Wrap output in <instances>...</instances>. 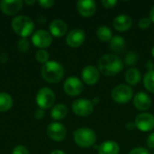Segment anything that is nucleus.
<instances>
[{
    "label": "nucleus",
    "instance_id": "6",
    "mask_svg": "<svg viewBox=\"0 0 154 154\" xmlns=\"http://www.w3.org/2000/svg\"><path fill=\"white\" fill-rule=\"evenodd\" d=\"M56 96L52 89L50 88H42L36 95V103L42 109L51 108L55 103Z\"/></svg>",
    "mask_w": 154,
    "mask_h": 154
},
{
    "label": "nucleus",
    "instance_id": "23",
    "mask_svg": "<svg viewBox=\"0 0 154 154\" xmlns=\"http://www.w3.org/2000/svg\"><path fill=\"white\" fill-rule=\"evenodd\" d=\"M13 106L12 97L5 92L0 93V112H6Z\"/></svg>",
    "mask_w": 154,
    "mask_h": 154
},
{
    "label": "nucleus",
    "instance_id": "13",
    "mask_svg": "<svg viewBox=\"0 0 154 154\" xmlns=\"http://www.w3.org/2000/svg\"><path fill=\"white\" fill-rule=\"evenodd\" d=\"M81 77H82V80L87 85L93 86L98 82L100 78V72L97 67L88 65L83 69L81 72Z\"/></svg>",
    "mask_w": 154,
    "mask_h": 154
},
{
    "label": "nucleus",
    "instance_id": "29",
    "mask_svg": "<svg viewBox=\"0 0 154 154\" xmlns=\"http://www.w3.org/2000/svg\"><path fill=\"white\" fill-rule=\"evenodd\" d=\"M152 24V21L150 19V17H143L142 19L139 20L138 23V26L142 29V30H146L147 28H149Z\"/></svg>",
    "mask_w": 154,
    "mask_h": 154
},
{
    "label": "nucleus",
    "instance_id": "21",
    "mask_svg": "<svg viewBox=\"0 0 154 154\" xmlns=\"http://www.w3.org/2000/svg\"><path fill=\"white\" fill-rule=\"evenodd\" d=\"M68 107L67 106L63 104H57L54 106H52L51 110V116L52 119L58 121V120H62L64 119L67 115H68Z\"/></svg>",
    "mask_w": 154,
    "mask_h": 154
},
{
    "label": "nucleus",
    "instance_id": "7",
    "mask_svg": "<svg viewBox=\"0 0 154 154\" xmlns=\"http://www.w3.org/2000/svg\"><path fill=\"white\" fill-rule=\"evenodd\" d=\"M73 113L81 117H86L90 116L94 111V105L92 101L87 98H79L72 103L71 106Z\"/></svg>",
    "mask_w": 154,
    "mask_h": 154
},
{
    "label": "nucleus",
    "instance_id": "37",
    "mask_svg": "<svg viewBox=\"0 0 154 154\" xmlns=\"http://www.w3.org/2000/svg\"><path fill=\"white\" fill-rule=\"evenodd\" d=\"M150 19H151L152 23H154V5L152 7L151 11H150Z\"/></svg>",
    "mask_w": 154,
    "mask_h": 154
},
{
    "label": "nucleus",
    "instance_id": "1",
    "mask_svg": "<svg viewBox=\"0 0 154 154\" xmlns=\"http://www.w3.org/2000/svg\"><path fill=\"white\" fill-rule=\"evenodd\" d=\"M98 70L107 77L120 73L124 69V62L115 54H105L98 60Z\"/></svg>",
    "mask_w": 154,
    "mask_h": 154
},
{
    "label": "nucleus",
    "instance_id": "14",
    "mask_svg": "<svg viewBox=\"0 0 154 154\" xmlns=\"http://www.w3.org/2000/svg\"><path fill=\"white\" fill-rule=\"evenodd\" d=\"M77 10L81 16L88 18L97 12V4L93 0H79L77 2Z\"/></svg>",
    "mask_w": 154,
    "mask_h": 154
},
{
    "label": "nucleus",
    "instance_id": "5",
    "mask_svg": "<svg viewBox=\"0 0 154 154\" xmlns=\"http://www.w3.org/2000/svg\"><path fill=\"white\" fill-rule=\"evenodd\" d=\"M111 97L112 99L117 104H126L133 98L134 89L128 85L120 84L113 88Z\"/></svg>",
    "mask_w": 154,
    "mask_h": 154
},
{
    "label": "nucleus",
    "instance_id": "18",
    "mask_svg": "<svg viewBox=\"0 0 154 154\" xmlns=\"http://www.w3.org/2000/svg\"><path fill=\"white\" fill-rule=\"evenodd\" d=\"M50 33L57 38L64 36L68 32V24L61 19H55L51 21L49 25Z\"/></svg>",
    "mask_w": 154,
    "mask_h": 154
},
{
    "label": "nucleus",
    "instance_id": "16",
    "mask_svg": "<svg viewBox=\"0 0 154 154\" xmlns=\"http://www.w3.org/2000/svg\"><path fill=\"white\" fill-rule=\"evenodd\" d=\"M134 106L137 110L145 112L151 108L152 99L145 92H138L134 97Z\"/></svg>",
    "mask_w": 154,
    "mask_h": 154
},
{
    "label": "nucleus",
    "instance_id": "19",
    "mask_svg": "<svg viewBox=\"0 0 154 154\" xmlns=\"http://www.w3.org/2000/svg\"><path fill=\"white\" fill-rule=\"evenodd\" d=\"M120 147L114 141H106L98 146V154H119Z\"/></svg>",
    "mask_w": 154,
    "mask_h": 154
},
{
    "label": "nucleus",
    "instance_id": "33",
    "mask_svg": "<svg viewBox=\"0 0 154 154\" xmlns=\"http://www.w3.org/2000/svg\"><path fill=\"white\" fill-rule=\"evenodd\" d=\"M38 3L43 8H51L54 5L53 0H39Z\"/></svg>",
    "mask_w": 154,
    "mask_h": 154
},
{
    "label": "nucleus",
    "instance_id": "15",
    "mask_svg": "<svg viewBox=\"0 0 154 154\" xmlns=\"http://www.w3.org/2000/svg\"><path fill=\"white\" fill-rule=\"evenodd\" d=\"M22 7V0H2L0 2V10L6 15L16 14Z\"/></svg>",
    "mask_w": 154,
    "mask_h": 154
},
{
    "label": "nucleus",
    "instance_id": "40",
    "mask_svg": "<svg viewBox=\"0 0 154 154\" xmlns=\"http://www.w3.org/2000/svg\"><path fill=\"white\" fill-rule=\"evenodd\" d=\"M92 101H93V102H92V103H93V105H97V104H98V103H99V98H98V97H97V98H94Z\"/></svg>",
    "mask_w": 154,
    "mask_h": 154
},
{
    "label": "nucleus",
    "instance_id": "8",
    "mask_svg": "<svg viewBox=\"0 0 154 154\" xmlns=\"http://www.w3.org/2000/svg\"><path fill=\"white\" fill-rule=\"evenodd\" d=\"M134 125L138 130L143 133L151 132L154 129V116L147 112L139 114L135 117Z\"/></svg>",
    "mask_w": 154,
    "mask_h": 154
},
{
    "label": "nucleus",
    "instance_id": "32",
    "mask_svg": "<svg viewBox=\"0 0 154 154\" xmlns=\"http://www.w3.org/2000/svg\"><path fill=\"white\" fill-rule=\"evenodd\" d=\"M128 154H150L149 151L143 147H136L130 151Z\"/></svg>",
    "mask_w": 154,
    "mask_h": 154
},
{
    "label": "nucleus",
    "instance_id": "42",
    "mask_svg": "<svg viewBox=\"0 0 154 154\" xmlns=\"http://www.w3.org/2000/svg\"><path fill=\"white\" fill-rule=\"evenodd\" d=\"M153 154H154V153H153Z\"/></svg>",
    "mask_w": 154,
    "mask_h": 154
},
{
    "label": "nucleus",
    "instance_id": "36",
    "mask_svg": "<svg viewBox=\"0 0 154 154\" xmlns=\"http://www.w3.org/2000/svg\"><path fill=\"white\" fill-rule=\"evenodd\" d=\"M146 69H148V71L154 70V63L152 60H148L146 62Z\"/></svg>",
    "mask_w": 154,
    "mask_h": 154
},
{
    "label": "nucleus",
    "instance_id": "35",
    "mask_svg": "<svg viewBox=\"0 0 154 154\" xmlns=\"http://www.w3.org/2000/svg\"><path fill=\"white\" fill-rule=\"evenodd\" d=\"M44 116H45L44 110L42 109V108H40V107H39L37 110H35V112H34V117H35L36 119H38V120L42 119V118L44 117Z\"/></svg>",
    "mask_w": 154,
    "mask_h": 154
},
{
    "label": "nucleus",
    "instance_id": "12",
    "mask_svg": "<svg viewBox=\"0 0 154 154\" xmlns=\"http://www.w3.org/2000/svg\"><path fill=\"white\" fill-rule=\"evenodd\" d=\"M86 39V33L82 29L76 28L71 30L66 36V42L71 48H78L81 46Z\"/></svg>",
    "mask_w": 154,
    "mask_h": 154
},
{
    "label": "nucleus",
    "instance_id": "38",
    "mask_svg": "<svg viewBox=\"0 0 154 154\" xmlns=\"http://www.w3.org/2000/svg\"><path fill=\"white\" fill-rule=\"evenodd\" d=\"M51 154H66L63 151H61V150H54V151H52Z\"/></svg>",
    "mask_w": 154,
    "mask_h": 154
},
{
    "label": "nucleus",
    "instance_id": "4",
    "mask_svg": "<svg viewBox=\"0 0 154 154\" xmlns=\"http://www.w3.org/2000/svg\"><path fill=\"white\" fill-rule=\"evenodd\" d=\"M75 143L80 148H89L97 141V134L94 130L88 127H80L73 134Z\"/></svg>",
    "mask_w": 154,
    "mask_h": 154
},
{
    "label": "nucleus",
    "instance_id": "22",
    "mask_svg": "<svg viewBox=\"0 0 154 154\" xmlns=\"http://www.w3.org/2000/svg\"><path fill=\"white\" fill-rule=\"evenodd\" d=\"M109 47L110 49L116 52V53H120L124 51L125 47V40L124 37L120 35H115L109 42Z\"/></svg>",
    "mask_w": 154,
    "mask_h": 154
},
{
    "label": "nucleus",
    "instance_id": "39",
    "mask_svg": "<svg viewBox=\"0 0 154 154\" xmlns=\"http://www.w3.org/2000/svg\"><path fill=\"white\" fill-rule=\"evenodd\" d=\"M24 3H25L26 5H33V4H35V0H32V1L25 0V1H24Z\"/></svg>",
    "mask_w": 154,
    "mask_h": 154
},
{
    "label": "nucleus",
    "instance_id": "31",
    "mask_svg": "<svg viewBox=\"0 0 154 154\" xmlns=\"http://www.w3.org/2000/svg\"><path fill=\"white\" fill-rule=\"evenodd\" d=\"M101 4L105 8L110 9V8H113V7H115L116 5L117 1L116 0H102Z\"/></svg>",
    "mask_w": 154,
    "mask_h": 154
},
{
    "label": "nucleus",
    "instance_id": "24",
    "mask_svg": "<svg viewBox=\"0 0 154 154\" xmlns=\"http://www.w3.org/2000/svg\"><path fill=\"white\" fill-rule=\"evenodd\" d=\"M97 36L101 42H110L113 38V32L108 26L102 25L99 26L97 30Z\"/></svg>",
    "mask_w": 154,
    "mask_h": 154
},
{
    "label": "nucleus",
    "instance_id": "9",
    "mask_svg": "<svg viewBox=\"0 0 154 154\" xmlns=\"http://www.w3.org/2000/svg\"><path fill=\"white\" fill-rule=\"evenodd\" d=\"M63 89L67 95L70 97H77L83 91V83L77 77H69L64 81Z\"/></svg>",
    "mask_w": 154,
    "mask_h": 154
},
{
    "label": "nucleus",
    "instance_id": "10",
    "mask_svg": "<svg viewBox=\"0 0 154 154\" xmlns=\"http://www.w3.org/2000/svg\"><path fill=\"white\" fill-rule=\"evenodd\" d=\"M47 134L51 140L55 142H61L66 138L67 130L61 123L52 122L47 127Z\"/></svg>",
    "mask_w": 154,
    "mask_h": 154
},
{
    "label": "nucleus",
    "instance_id": "34",
    "mask_svg": "<svg viewBox=\"0 0 154 154\" xmlns=\"http://www.w3.org/2000/svg\"><path fill=\"white\" fill-rule=\"evenodd\" d=\"M146 143L150 149H154V132L148 136L146 140Z\"/></svg>",
    "mask_w": 154,
    "mask_h": 154
},
{
    "label": "nucleus",
    "instance_id": "26",
    "mask_svg": "<svg viewBox=\"0 0 154 154\" xmlns=\"http://www.w3.org/2000/svg\"><path fill=\"white\" fill-rule=\"evenodd\" d=\"M35 59L37 60L38 62L45 64L46 62L49 61L50 53L46 50H44V49H40L35 53Z\"/></svg>",
    "mask_w": 154,
    "mask_h": 154
},
{
    "label": "nucleus",
    "instance_id": "30",
    "mask_svg": "<svg viewBox=\"0 0 154 154\" xmlns=\"http://www.w3.org/2000/svg\"><path fill=\"white\" fill-rule=\"evenodd\" d=\"M12 154H29V151L23 145H17L14 148Z\"/></svg>",
    "mask_w": 154,
    "mask_h": 154
},
{
    "label": "nucleus",
    "instance_id": "20",
    "mask_svg": "<svg viewBox=\"0 0 154 154\" xmlns=\"http://www.w3.org/2000/svg\"><path fill=\"white\" fill-rule=\"evenodd\" d=\"M125 81L127 82L128 86H136L142 79L141 72L136 68H130L125 75Z\"/></svg>",
    "mask_w": 154,
    "mask_h": 154
},
{
    "label": "nucleus",
    "instance_id": "28",
    "mask_svg": "<svg viewBox=\"0 0 154 154\" xmlns=\"http://www.w3.org/2000/svg\"><path fill=\"white\" fill-rule=\"evenodd\" d=\"M17 46H18V49H19L20 51L25 52L30 48V43H29V42H28V40L26 38H22V39H20L18 41Z\"/></svg>",
    "mask_w": 154,
    "mask_h": 154
},
{
    "label": "nucleus",
    "instance_id": "41",
    "mask_svg": "<svg viewBox=\"0 0 154 154\" xmlns=\"http://www.w3.org/2000/svg\"><path fill=\"white\" fill-rule=\"evenodd\" d=\"M152 57L154 58V46L152 48Z\"/></svg>",
    "mask_w": 154,
    "mask_h": 154
},
{
    "label": "nucleus",
    "instance_id": "27",
    "mask_svg": "<svg viewBox=\"0 0 154 154\" xmlns=\"http://www.w3.org/2000/svg\"><path fill=\"white\" fill-rule=\"evenodd\" d=\"M138 60V55L135 51H129L126 55H125V62L127 66H134L136 64Z\"/></svg>",
    "mask_w": 154,
    "mask_h": 154
},
{
    "label": "nucleus",
    "instance_id": "17",
    "mask_svg": "<svg viewBox=\"0 0 154 154\" xmlns=\"http://www.w3.org/2000/svg\"><path fill=\"white\" fill-rule=\"evenodd\" d=\"M133 25V20L132 18L127 14H119L117 15L114 21H113V26L114 28L120 32H127L131 29Z\"/></svg>",
    "mask_w": 154,
    "mask_h": 154
},
{
    "label": "nucleus",
    "instance_id": "3",
    "mask_svg": "<svg viewBox=\"0 0 154 154\" xmlns=\"http://www.w3.org/2000/svg\"><path fill=\"white\" fill-rule=\"evenodd\" d=\"M11 26L16 34H18L22 38H27L33 32L34 23L28 16L18 15L12 20Z\"/></svg>",
    "mask_w": 154,
    "mask_h": 154
},
{
    "label": "nucleus",
    "instance_id": "11",
    "mask_svg": "<svg viewBox=\"0 0 154 154\" xmlns=\"http://www.w3.org/2000/svg\"><path fill=\"white\" fill-rule=\"evenodd\" d=\"M32 42L34 46L40 49H45L51 46L52 42L51 34L45 30H38L32 36Z\"/></svg>",
    "mask_w": 154,
    "mask_h": 154
},
{
    "label": "nucleus",
    "instance_id": "2",
    "mask_svg": "<svg viewBox=\"0 0 154 154\" xmlns=\"http://www.w3.org/2000/svg\"><path fill=\"white\" fill-rule=\"evenodd\" d=\"M41 74L43 79L49 83H58L60 82L65 74L63 66L55 60H49L42 65L41 69Z\"/></svg>",
    "mask_w": 154,
    "mask_h": 154
},
{
    "label": "nucleus",
    "instance_id": "25",
    "mask_svg": "<svg viewBox=\"0 0 154 154\" xmlns=\"http://www.w3.org/2000/svg\"><path fill=\"white\" fill-rule=\"evenodd\" d=\"M143 85L147 91L154 94V70L148 71L143 77Z\"/></svg>",
    "mask_w": 154,
    "mask_h": 154
}]
</instances>
